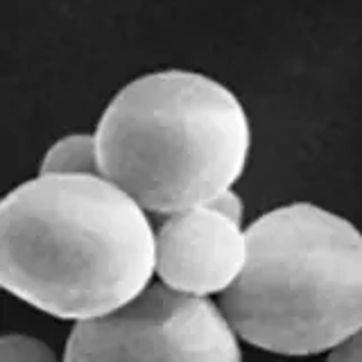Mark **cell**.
I'll use <instances>...</instances> for the list:
<instances>
[{"mask_svg":"<svg viewBox=\"0 0 362 362\" xmlns=\"http://www.w3.org/2000/svg\"><path fill=\"white\" fill-rule=\"evenodd\" d=\"M156 235L145 209L93 175H41L0 206V274L18 299L62 320H98L145 292Z\"/></svg>","mask_w":362,"mask_h":362,"instance_id":"6da1fadb","label":"cell"},{"mask_svg":"<svg viewBox=\"0 0 362 362\" xmlns=\"http://www.w3.org/2000/svg\"><path fill=\"white\" fill-rule=\"evenodd\" d=\"M102 177L145 211L206 206L243 175L249 120L229 88L186 71L139 77L113 98L98 132Z\"/></svg>","mask_w":362,"mask_h":362,"instance_id":"7a4b0ae2","label":"cell"},{"mask_svg":"<svg viewBox=\"0 0 362 362\" xmlns=\"http://www.w3.org/2000/svg\"><path fill=\"white\" fill-rule=\"evenodd\" d=\"M233 331L283 356H313L362 331V235L313 204L265 213L247 229V263L222 292Z\"/></svg>","mask_w":362,"mask_h":362,"instance_id":"3957f363","label":"cell"},{"mask_svg":"<svg viewBox=\"0 0 362 362\" xmlns=\"http://www.w3.org/2000/svg\"><path fill=\"white\" fill-rule=\"evenodd\" d=\"M235 331L215 305L168 286L79 322L64 362H240Z\"/></svg>","mask_w":362,"mask_h":362,"instance_id":"277c9868","label":"cell"},{"mask_svg":"<svg viewBox=\"0 0 362 362\" xmlns=\"http://www.w3.org/2000/svg\"><path fill=\"white\" fill-rule=\"evenodd\" d=\"M247 263V231L213 206L170 215L156 233V272L170 290L204 297L231 288Z\"/></svg>","mask_w":362,"mask_h":362,"instance_id":"5b68a950","label":"cell"},{"mask_svg":"<svg viewBox=\"0 0 362 362\" xmlns=\"http://www.w3.org/2000/svg\"><path fill=\"white\" fill-rule=\"evenodd\" d=\"M41 175H93L102 177L95 134H73L54 143L43 158Z\"/></svg>","mask_w":362,"mask_h":362,"instance_id":"8992f818","label":"cell"},{"mask_svg":"<svg viewBox=\"0 0 362 362\" xmlns=\"http://www.w3.org/2000/svg\"><path fill=\"white\" fill-rule=\"evenodd\" d=\"M0 362H57V358L39 339L7 335L0 344Z\"/></svg>","mask_w":362,"mask_h":362,"instance_id":"52a82bcc","label":"cell"},{"mask_svg":"<svg viewBox=\"0 0 362 362\" xmlns=\"http://www.w3.org/2000/svg\"><path fill=\"white\" fill-rule=\"evenodd\" d=\"M206 206L218 209L220 213H224L226 218H231V220H238V222L243 220V199L238 197L233 190L222 192L218 199H213L211 204H206Z\"/></svg>","mask_w":362,"mask_h":362,"instance_id":"ba28073f","label":"cell"},{"mask_svg":"<svg viewBox=\"0 0 362 362\" xmlns=\"http://www.w3.org/2000/svg\"><path fill=\"white\" fill-rule=\"evenodd\" d=\"M328 362H362V331L339 344Z\"/></svg>","mask_w":362,"mask_h":362,"instance_id":"9c48e42d","label":"cell"}]
</instances>
